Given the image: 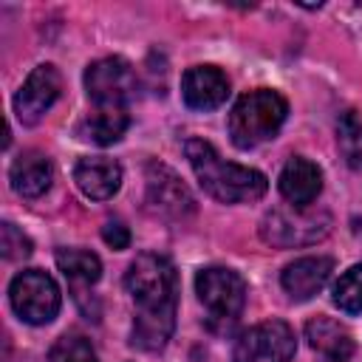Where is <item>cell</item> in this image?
<instances>
[{"mask_svg":"<svg viewBox=\"0 0 362 362\" xmlns=\"http://www.w3.org/2000/svg\"><path fill=\"white\" fill-rule=\"evenodd\" d=\"M59 90H62L59 71L54 65H48V62L37 65L25 76L23 88L14 96V116L20 119V124H28V127L37 124L51 110V105L59 99Z\"/></svg>","mask_w":362,"mask_h":362,"instance_id":"cell-10","label":"cell"},{"mask_svg":"<svg viewBox=\"0 0 362 362\" xmlns=\"http://www.w3.org/2000/svg\"><path fill=\"white\" fill-rule=\"evenodd\" d=\"M331 232V215L308 206H277L263 215L260 238L277 249L311 246Z\"/></svg>","mask_w":362,"mask_h":362,"instance_id":"cell-4","label":"cell"},{"mask_svg":"<svg viewBox=\"0 0 362 362\" xmlns=\"http://www.w3.org/2000/svg\"><path fill=\"white\" fill-rule=\"evenodd\" d=\"M102 240H105L110 249H127V246H130V229H127L119 218H110V221H105V226H102Z\"/></svg>","mask_w":362,"mask_h":362,"instance_id":"cell-23","label":"cell"},{"mask_svg":"<svg viewBox=\"0 0 362 362\" xmlns=\"http://www.w3.org/2000/svg\"><path fill=\"white\" fill-rule=\"evenodd\" d=\"M334 272V260L325 255H311V257H300L294 263H288L280 274L283 291L291 300H311L331 277Z\"/></svg>","mask_w":362,"mask_h":362,"instance_id":"cell-14","label":"cell"},{"mask_svg":"<svg viewBox=\"0 0 362 362\" xmlns=\"http://www.w3.org/2000/svg\"><path fill=\"white\" fill-rule=\"evenodd\" d=\"M124 288L136 305L130 342L139 351H161L175 328L178 272L173 260L158 252H141L124 272Z\"/></svg>","mask_w":362,"mask_h":362,"instance_id":"cell-1","label":"cell"},{"mask_svg":"<svg viewBox=\"0 0 362 362\" xmlns=\"http://www.w3.org/2000/svg\"><path fill=\"white\" fill-rule=\"evenodd\" d=\"M85 90L96 107H127L136 93V74L127 59L105 57L88 65Z\"/></svg>","mask_w":362,"mask_h":362,"instance_id":"cell-8","label":"cell"},{"mask_svg":"<svg viewBox=\"0 0 362 362\" xmlns=\"http://www.w3.org/2000/svg\"><path fill=\"white\" fill-rule=\"evenodd\" d=\"M297 351L294 331L283 320H266L246 328L232 351V362H291Z\"/></svg>","mask_w":362,"mask_h":362,"instance_id":"cell-7","label":"cell"},{"mask_svg":"<svg viewBox=\"0 0 362 362\" xmlns=\"http://www.w3.org/2000/svg\"><path fill=\"white\" fill-rule=\"evenodd\" d=\"M8 300L14 314L28 325H45L59 314V286L42 269L20 272L8 286Z\"/></svg>","mask_w":362,"mask_h":362,"instance_id":"cell-6","label":"cell"},{"mask_svg":"<svg viewBox=\"0 0 362 362\" xmlns=\"http://www.w3.org/2000/svg\"><path fill=\"white\" fill-rule=\"evenodd\" d=\"M184 153L192 164V173L206 195H212L221 204H243L257 201L266 195L269 181L260 170L232 164L218 156V150L204 139H189L184 144Z\"/></svg>","mask_w":362,"mask_h":362,"instance_id":"cell-2","label":"cell"},{"mask_svg":"<svg viewBox=\"0 0 362 362\" xmlns=\"http://www.w3.org/2000/svg\"><path fill=\"white\" fill-rule=\"evenodd\" d=\"M0 252H3L6 260H25L31 255V240L14 223L6 221L0 226Z\"/></svg>","mask_w":362,"mask_h":362,"instance_id":"cell-22","label":"cell"},{"mask_svg":"<svg viewBox=\"0 0 362 362\" xmlns=\"http://www.w3.org/2000/svg\"><path fill=\"white\" fill-rule=\"evenodd\" d=\"M74 181L76 187L93 198V201H107L119 192L122 187V164L107 158V156H88L79 158L74 167Z\"/></svg>","mask_w":362,"mask_h":362,"instance_id":"cell-13","label":"cell"},{"mask_svg":"<svg viewBox=\"0 0 362 362\" xmlns=\"http://www.w3.org/2000/svg\"><path fill=\"white\" fill-rule=\"evenodd\" d=\"M334 305L345 314H362V263L339 274L334 283Z\"/></svg>","mask_w":362,"mask_h":362,"instance_id":"cell-20","label":"cell"},{"mask_svg":"<svg viewBox=\"0 0 362 362\" xmlns=\"http://www.w3.org/2000/svg\"><path fill=\"white\" fill-rule=\"evenodd\" d=\"M305 339H308L311 351L317 354V362H351V356H354L351 331L331 317L308 320L305 322Z\"/></svg>","mask_w":362,"mask_h":362,"instance_id":"cell-12","label":"cell"},{"mask_svg":"<svg viewBox=\"0 0 362 362\" xmlns=\"http://www.w3.org/2000/svg\"><path fill=\"white\" fill-rule=\"evenodd\" d=\"M57 266L74 286H93L102 277V260L88 249H59Z\"/></svg>","mask_w":362,"mask_h":362,"instance_id":"cell-18","label":"cell"},{"mask_svg":"<svg viewBox=\"0 0 362 362\" xmlns=\"http://www.w3.org/2000/svg\"><path fill=\"white\" fill-rule=\"evenodd\" d=\"M337 147L351 170H362V119L354 110L337 119Z\"/></svg>","mask_w":362,"mask_h":362,"instance_id":"cell-19","label":"cell"},{"mask_svg":"<svg viewBox=\"0 0 362 362\" xmlns=\"http://www.w3.org/2000/svg\"><path fill=\"white\" fill-rule=\"evenodd\" d=\"M130 127V113L127 107H93L76 127L79 139L107 147L113 141H119L124 136V130Z\"/></svg>","mask_w":362,"mask_h":362,"instance_id":"cell-17","label":"cell"},{"mask_svg":"<svg viewBox=\"0 0 362 362\" xmlns=\"http://www.w3.org/2000/svg\"><path fill=\"white\" fill-rule=\"evenodd\" d=\"M181 96L192 110H215L229 96V79L215 65H195L181 79Z\"/></svg>","mask_w":362,"mask_h":362,"instance_id":"cell-11","label":"cell"},{"mask_svg":"<svg viewBox=\"0 0 362 362\" xmlns=\"http://www.w3.org/2000/svg\"><path fill=\"white\" fill-rule=\"evenodd\" d=\"M48 362H99L93 345L79 337V334H65L59 337L51 351H48Z\"/></svg>","mask_w":362,"mask_h":362,"instance_id":"cell-21","label":"cell"},{"mask_svg":"<svg viewBox=\"0 0 362 362\" xmlns=\"http://www.w3.org/2000/svg\"><path fill=\"white\" fill-rule=\"evenodd\" d=\"M288 116V105L277 90L257 88L243 93L229 110V136L240 150H252L277 136Z\"/></svg>","mask_w":362,"mask_h":362,"instance_id":"cell-3","label":"cell"},{"mask_svg":"<svg viewBox=\"0 0 362 362\" xmlns=\"http://www.w3.org/2000/svg\"><path fill=\"white\" fill-rule=\"evenodd\" d=\"M8 178H11V187H14L17 195H23V198H40L51 187L54 170H51V161H48L45 153H40V150H23L11 161Z\"/></svg>","mask_w":362,"mask_h":362,"instance_id":"cell-16","label":"cell"},{"mask_svg":"<svg viewBox=\"0 0 362 362\" xmlns=\"http://www.w3.org/2000/svg\"><path fill=\"white\" fill-rule=\"evenodd\" d=\"M195 294L212 322H235L246 305V283L238 272L223 266H206L195 274Z\"/></svg>","mask_w":362,"mask_h":362,"instance_id":"cell-5","label":"cell"},{"mask_svg":"<svg viewBox=\"0 0 362 362\" xmlns=\"http://www.w3.org/2000/svg\"><path fill=\"white\" fill-rule=\"evenodd\" d=\"M147 206L161 215V218H170V221H184L187 215L195 212V201L187 189V184L167 167V164H158V161H150L147 164Z\"/></svg>","mask_w":362,"mask_h":362,"instance_id":"cell-9","label":"cell"},{"mask_svg":"<svg viewBox=\"0 0 362 362\" xmlns=\"http://www.w3.org/2000/svg\"><path fill=\"white\" fill-rule=\"evenodd\" d=\"M277 187H280V195L291 206H308L322 189V170L314 161H308L303 156H294L280 170Z\"/></svg>","mask_w":362,"mask_h":362,"instance_id":"cell-15","label":"cell"}]
</instances>
